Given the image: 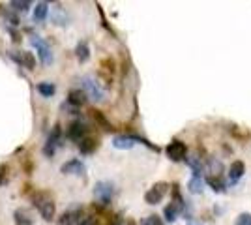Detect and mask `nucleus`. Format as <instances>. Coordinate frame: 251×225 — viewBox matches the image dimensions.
Returning <instances> with one entry per match:
<instances>
[{
	"mask_svg": "<svg viewBox=\"0 0 251 225\" xmlns=\"http://www.w3.org/2000/svg\"><path fill=\"white\" fill-rule=\"evenodd\" d=\"M188 190H189V193L199 195V193H202V190H204V180H202L201 176H193L188 182Z\"/></svg>",
	"mask_w": 251,
	"mask_h": 225,
	"instance_id": "nucleus-19",
	"label": "nucleus"
},
{
	"mask_svg": "<svg viewBox=\"0 0 251 225\" xmlns=\"http://www.w3.org/2000/svg\"><path fill=\"white\" fill-rule=\"evenodd\" d=\"M204 182L208 184L214 192H218V193L225 192V184H223V180H221L220 176H206V180H204Z\"/></svg>",
	"mask_w": 251,
	"mask_h": 225,
	"instance_id": "nucleus-22",
	"label": "nucleus"
},
{
	"mask_svg": "<svg viewBox=\"0 0 251 225\" xmlns=\"http://www.w3.org/2000/svg\"><path fill=\"white\" fill-rule=\"evenodd\" d=\"M92 113H94V118H96V120H98V122H100V124H101V126H103L105 129H111V124H109V122L105 120V117L101 115V113H100V111H92Z\"/></svg>",
	"mask_w": 251,
	"mask_h": 225,
	"instance_id": "nucleus-28",
	"label": "nucleus"
},
{
	"mask_svg": "<svg viewBox=\"0 0 251 225\" xmlns=\"http://www.w3.org/2000/svg\"><path fill=\"white\" fill-rule=\"evenodd\" d=\"M6 178H8V165H0V186L6 184Z\"/></svg>",
	"mask_w": 251,
	"mask_h": 225,
	"instance_id": "nucleus-30",
	"label": "nucleus"
},
{
	"mask_svg": "<svg viewBox=\"0 0 251 225\" xmlns=\"http://www.w3.org/2000/svg\"><path fill=\"white\" fill-rule=\"evenodd\" d=\"M208 176H221V173H223L221 161H218L216 158H208Z\"/></svg>",
	"mask_w": 251,
	"mask_h": 225,
	"instance_id": "nucleus-23",
	"label": "nucleus"
},
{
	"mask_svg": "<svg viewBox=\"0 0 251 225\" xmlns=\"http://www.w3.org/2000/svg\"><path fill=\"white\" fill-rule=\"evenodd\" d=\"M30 6H32V2H28V0H13V2H11V8L15 11H21V13L28 11Z\"/></svg>",
	"mask_w": 251,
	"mask_h": 225,
	"instance_id": "nucleus-25",
	"label": "nucleus"
},
{
	"mask_svg": "<svg viewBox=\"0 0 251 225\" xmlns=\"http://www.w3.org/2000/svg\"><path fill=\"white\" fill-rule=\"evenodd\" d=\"M66 135H68V139L81 143L84 137H88V128L84 126L81 120H75V122H72V124L68 126V131H66Z\"/></svg>",
	"mask_w": 251,
	"mask_h": 225,
	"instance_id": "nucleus-9",
	"label": "nucleus"
},
{
	"mask_svg": "<svg viewBox=\"0 0 251 225\" xmlns=\"http://www.w3.org/2000/svg\"><path fill=\"white\" fill-rule=\"evenodd\" d=\"M47 13H49V4H47V2H38L36 8H34L32 17H34V21L36 23H42L47 19Z\"/></svg>",
	"mask_w": 251,
	"mask_h": 225,
	"instance_id": "nucleus-17",
	"label": "nucleus"
},
{
	"mask_svg": "<svg viewBox=\"0 0 251 225\" xmlns=\"http://www.w3.org/2000/svg\"><path fill=\"white\" fill-rule=\"evenodd\" d=\"M188 225H206V224H202V222H199V220H189Z\"/></svg>",
	"mask_w": 251,
	"mask_h": 225,
	"instance_id": "nucleus-31",
	"label": "nucleus"
},
{
	"mask_svg": "<svg viewBox=\"0 0 251 225\" xmlns=\"http://www.w3.org/2000/svg\"><path fill=\"white\" fill-rule=\"evenodd\" d=\"M75 56H77V60H79L81 64L88 62V58H90V47H88V43L86 42L77 43V47H75Z\"/></svg>",
	"mask_w": 251,
	"mask_h": 225,
	"instance_id": "nucleus-16",
	"label": "nucleus"
},
{
	"mask_svg": "<svg viewBox=\"0 0 251 225\" xmlns=\"http://www.w3.org/2000/svg\"><path fill=\"white\" fill-rule=\"evenodd\" d=\"M79 225H100V224H98V220H96L94 216H84L83 220L79 222Z\"/></svg>",
	"mask_w": 251,
	"mask_h": 225,
	"instance_id": "nucleus-29",
	"label": "nucleus"
},
{
	"mask_svg": "<svg viewBox=\"0 0 251 225\" xmlns=\"http://www.w3.org/2000/svg\"><path fill=\"white\" fill-rule=\"evenodd\" d=\"M96 149H98V141H96L94 137H84V139L79 143L81 154H92Z\"/></svg>",
	"mask_w": 251,
	"mask_h": 225,
	"instance_id": "nucleus-18",
	"label": "nucleus"
},
{
	"mask_svg": "<svg viewBox=\"0 0 251 225\" xmlns=\"http://www.w3.org/2000/svg\"><path fill=\"white\" fill-rule=\"evenodd\" d=\"M60 171H62V175H83V173H84V163L81 160L74 158V160L66 161L62 167H60Z\"/></svg>",
	"mask_w": 251,
	"mask_h": 225,
	"instance_id": "nucleus-10",
	"label": "nucleus"
},
{
	"mask_svg": "<svg viewBox=\"0 0 251 225\" xmlns=\"http://www.w3.org/2000/svg\"><path fill=\"white\" fill-rule=\"evenodd\" d=\"M86 100H88V96L84 94V90H81V88H74V90H70V94H68V103L74 105V107L84 105Z\"/></svg>",
	"mask_w": 251,
	"mask_h": 225,
	"instance_id": "nucleus-11",
	"label": "nucleus"
},
{
	"mask_svg": "<svg viewBox=\"0 0 251 225\" xmlns=\"http://www.w3.org/2000/svg\"><path fill=\"white\" fill-rule=\"evenodd\" d=\"M244 173H246V165H244V161L236 160L232 165H230V169H229V180L230 182H238L242 176H244Z\"/></svg>",
	"mask_w": 251,
	"mask_h": 225,
	"instance_id": "nucleus-13",
	"label": "nucleus"
},
{
	"mask_svg": "<svg viewBox=\"0 0 251 225\" xmlns=\"http://www.w3.org/2000/svg\"><path fill=\"white\" fill-rule=\"evenodd\" d=\"M184 208H186V203H184V199H182V195H180L178 186H175V192H173V201H171V204H167V206H165L163 216H165V220H167L169 224H173L178 216H180V212H184Z\"/></svg>",
	"mask_w": 251,
	"mask_h": 225,
	"instance_id": "nucleus-1",
	"label": "nucleus"
},
{
	"mask_svg": "<svg viewBox=\"0 0 251 225\" xmlns=\"http://www.w3.org/2000/svg\"><path fill=\"white\" fill-rule=\"evenodd\" d=\"M81 86H83L84 94L90 98V100H94V101H101L105 98V92L101 85L96 81L94 77H90V75H84L81 77Z\"/></svg>",
	"mask_w": 251,
	"mask_h": 225,
	"instance_id": "nucleus-2",
	"label": "nucleus"
},
{
	"mask_svg": "<svg viewBox=\"0 0 251 225\" xmlns=\"http://www.w3.org/2000/svg\"><path fill=\"white\" fill-rule=\"evenodd\" d=\"M34 206H38L40 214L45 222H51L54 218V212H56V206L51 199H45V197H34Z\"/></svg>",
	"mask_w": 251,
	"mask_h": 225,
	"instance_id": "nucleus-8",
	"label": "nucleus"
},
{
	"mask_svg": "<svg viewBox=\"0 0 251 225\" xmlns=\"http://www.w3.org/2000/svg\"><path fill=\"white\" fill-rule=\"evenodd\" d=\"M52 21L56 23L58 26H66V25H68V15H66V11H64L60 6L52 8Z\"/></svg>",
	"mask_w": 251,
	"mask_h": 225,
	"instance_id": "nucleus-20",
	"label": "nucleus"
},
{
	"mask_svg": "<svg viewBox=\"0 0 251 225\" xmlns=\"http://www.w3.org/2000/svg\"><path fill=\"white\" fill-rule=\"evenodd\" d=\"M13 220H15V224L17 225H32L34 224V220H32L28 214H25L23 210H15V212H13Z\"/></svg>",
	"mask_w": 251,
	"mask_h": 225,
	"instance_id": "nucleus-24",
	"label": "nucleus"
},
{
	"mask_svg": "<svg viewBox=\"0 0 251 225\" xmlns=\"http://www.w3.org/2000/svg\"><path fill=\"white\" fill-rule=\"evenodd\" d=\"M165 152H167L169 160H173V161H182L188 158V147L178 139L171 141L167 145V149H165Z\"/></svg>",
	"mask_w": 251,
	"mask_h": 225,
	"instance_id": "nucleus-6",
	"label": "nucleus"
},
{
	"mask_svg": "<svg viewBox=\"0 0 251 225\" xmlns=\"http://www.w3.org/2000/svg\"><path fill=\"white\" fill-rule=\"evenodd\" d=\"M169 190V184L167 182H157L154 184L150 190H148L147 193H145V201H147L148 204H157L161 203V199L165 197V193H167Z\"/></svg>",
	"mask_w": 251,
	"mask_h": 225,
	"instance_id": "nucleus-7",
	"label": "nucleus"
},
{
	"mask_svg": "<svg viewBox=\"0 0 251 225\" xmlns=\"http://www.w3.org/2000/svg\"><path fill=\"white\" fill-rule=\"evenodd\" d=\"M186 161L193 171V176H201V173L204 171V158H201L199 154H191L189 158H186Z\"/></svg>",
	"mask_w": 251,
	"mask_h": 225,
	"instance_id": "nucleus-12",
	"label": "nucleus"
},
{
	"mask_svg": "<svg viewBox=\"0 0 251 225\" xmlns=\"http://www.w3.org/2000/svg\"><path fill=\"white\" fill-rule=\"evenodd\" d=\"M81 222V210L79 208H75V210H68V212H64L62 218L58 220V224L60 225H79Z\"/></svg>",
	"mask_w": 251,
	"mask_h": 225,
	"instance_id": "nucleus-14",
	"label": "nucleus"
},
{
	"mask_svg": "<svg viewBox=\"0 0 251 225\" xmlns=\"http://www.w3.org/2000/svg\"><path fill=\"white\" fill-rule=\"evenodd\" d=\"M234 225H251V214L250 212H242V214L236 218Z\"/></svg>",
	"mask_w": 251,
	"mask_h": 225,
	"instance_id": "nucleus-26",
	"label": "nucleus"
},
{
	"mask_svg": "<svg viewBox=\"0 0 251 225\" xmlns=\"http://www.w3.org/2000/svg\"><path fill=\"white\" fill-rule=\"evenodd\" d=\"M113 195H115V188H113V184H111V182H105V180H101V182H98L94 186V197H96V201H98L100 204L107 206V204L111 203Z\"/></svg>",
	"mask_w": 251,
	"mask_h": 225,
	"instance_id": "nucleus-4",
	"label": "nucleus"
},
{
	"mask_svg": "<svg viewBox=\"0 0 251 225\" xmlns=\"http://www.w3.org/2000/svg\"><path fill=\"white\" fill-rule=\"evenodd\" d=\"M11 58H13L17 64L25 66L26 70H32V68H34V56H32V53H28V51H23L21 54L11 53Z\"/></svg>",
	"mask_w": 251,
	"mask_h": 225,
	"instance_id": "nucleus-15",
	"label": "nucleus"
},
{
	"mask_svg": "<svg viewBox=\"0 0 251 225\" xmlns=\"http://www.w3.org/2000/svg\"><path fill=\"white\" fill-rule=\"evenodd\" d=\"M60 145H62V129H60V126H54L52 131L49 133V139L45 143V147H43V154L47 158H51Z\"/></svg>",
	"mask_w": 251,
	"mask_h": 225,
	"instance_id": "nucleus-5",
	"label": "nucleus"
},
{
	"mask_svg": "<svg viewBox=\"0 0 251 225\" xmlns=\"http://www.w3.org/2000/svg\"><path fill=\"white\" fill-rule=\"evenodd\" d=\"M30 43H32V47H36V53H38V56H40L42 64L51 66L52 60H54V56H52V51H51V47H49V43L45 42V40H42L40 36L30 38Z\"/></svg>",
	"mask_w": 251,
	"mask_h": 225,
	"instance_id": "nucleus-3",
	"label": "nucleus"
},
{
	"mask_svg": "<svg viewBox=\"0 0 251 225\" xmlns=\"http://www.w3.org/2000/svg\"><path fill=\"white\" fill-rule=\"evenodd\" d=\"M38 92L42 94L43 98H51L54 92H56V86L52 85V83H49V81H43V83H38Z\"/></svg>",
	"mask_w": 251,
	"mask_h": 225,
	"instance_id": "nucleus-21",
	"label": "nucleus"
},
{
	"mask_svg": "<svg viewBox=\"0 0 251 225\" xmlns=\"http://www.w3.org/2000/svg\"><path fill=\"white\" fill-rule=\"evenodd\" d=\"M141 225H163L161 224V218L156 214H152V216H148V218H145L143 222H141Z\"/></svg>",
	"mask_w": 251,
	"mask_h": 225,
	"instance_id": "nucleus-27",
	"label": "nucleus"
}]
</instances>
